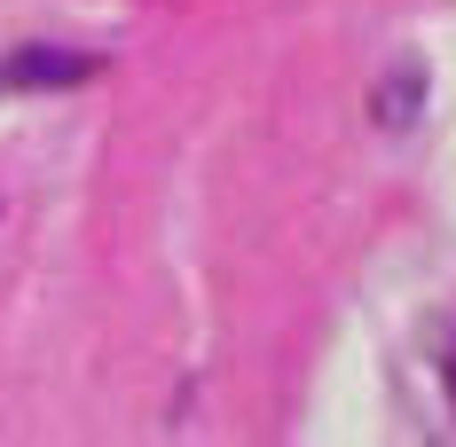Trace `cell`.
<instances>
[{
  "label": "cell",
  "instance_id": "7a4b0ae2",
  "mask_svg": "<svg viewBox=\"0 0 456 447\" xmlns=\"http://www.w3.org/2000/svg\"><path fill=\"white\" fill-rule=\"evenodd\" d=\"M425 361H433V393H441L449 416H456V330L449 322H425Z\"/></svg>",
  "mask_w": 456,
  "mask_h": 447
},
{
  "label": "cell",
  "instance_id": "3957f363",
  "mask_svg": "<svg viewBox=\"0 0 456 447\" xmlns=\"http://www.w3.org/2000/svg\"><path fill=\"white\" fill-rule=\"evenodd\" d=\"M79 71H87L79 55H40V47L16 55V87H63V79H79Z\"/></svg>",
  "mask_w": 456,
  "mask_h": 447
},
{
  "label": "cell",
  "instance_id": "6da1fadb",
  "mask_svg": "<svg viewBox=\"0 0 456 447\" xmlns=\"http://www.w3.org/2000/svg\"><path fill=\"white\" fill-rule=\"evenodd\" d=\"M425 102H433V71H425L417 55H402V63L378 79V94H370V126L386 141H402V134L425 126Z\"/></svg>",
  "mask_w": 456,
  "mask_h": 447
}]
</instances>
